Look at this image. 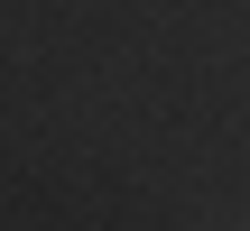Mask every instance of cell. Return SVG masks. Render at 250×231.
Returning a JSON list of instances; mask_svg holds the SVG:
<instances>
[{
	"label": "cell",
	"instance_id": "obj_1",
	"mask_svg": "<svg viewBox=\"0 0 250 231\" xmlns=\"http://www.w3.org/2000/svg\"><path fill=\"white\" fill-rule=\"evenodd\" d=\"M241 231H250V222H241Z\"/></svg>",
	"mask_w": 250,
	"mask_h": 231
}]
</instances>
